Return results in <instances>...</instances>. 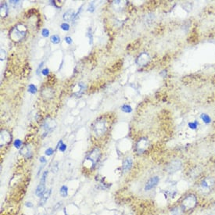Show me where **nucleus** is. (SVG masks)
<instances>
[{
	"label": "nucleus",
	"instance_id": "f257e3e1",
	"mask_svg": "<svg viewBox=\"0 0 215 215\" xmlns=\"http://www.w3.org/2000/svg\"><path fill=\"white\" fill-rule=\"evenodd\" d=\"M196 203H197L196 196L194 195H189L182 201V207L183 208V210L184 209L185 210H191L196 207Z\"/></svg>",
	"mask_w": 215,
	"mask_h": 215
},
{
	"label": "nucleus",
	"instance_id": "f03ea898",
	"mask_svg": "<svg viewBox=\"0 0 215 215\" xmlns=\"http://www.w3.org/2000/svg\"><path fill=\"white\" fill-rule=\"evenodd\" d=\"M48 175V171H45L43 173L42 178H41L40 183L37 187V189L35 190V194L37 196H42V195L45 193V190H46V177Z\"/></svg>",
	"mask_w": 215,
	"mask_h": 215
},
{
	"label": "nucleus",
	"instance_id": "7ed1b4c3",
	"mask_svg": "<svg viewBox=\"0 0 215 215\" xmlns=\"http://www.w3.org/2000/svg\"><path fill=\"white\" fill-rule=\"evenodd\" d=\"M214 179L213 178H207L205 179H203L202 181V182L199 185V189L200 191L205 192H208L210 190L211 188L213 187V185H214Z\"/></svg>",
	"mask_w": 215,
	"mask_h": 215
},
{
	"label": "nucleus",
	"instance_id": "20e7f679",
	"mask_svg": "<svg viewBox=\"0 0 215 215\" xmlns=\"http://www.w3.org/2000/svg\"><path fill=\"white\" fill-rule=\"evenodd\" d=\"M182 164L181 162V160H175L171 161L169 164H167L166 170L170 174H174L175 172H177L178 171H179L182 168Z\"/></svg>",
	"mask_w": 215,
	"mask_h": 215
},
{
	"label": "nucleus",
	"instance_id": "39448f33",
	"mask_svg": "<svg viewBox=\"0 0 215 215\" xmlns=\"http://www.w3.org/2000/svg\"><path fill=\"white\" fill-rule=\"evenodd\" d=\"M149 146V142L146 138H142L139 140V142L136 143L135 146V150L137 153H142L147 149V148Z\"/></svg>",
	"mask_w": 215,
	"mask_h": 215
},
{
	"label": "nucleus",
	"instance_id": "423d86ee",
	"mask_svg": "<svg viewBox=\"0 0 215 215\" xmlns=\"http://www.w3.org/2000/svg\"><path fill=\"white\" fill-rule=\"evenodd\" d=\"M20 25V27H21ZM20 27H18V26L14 27L12 31L10 32V37L13 41H19L24 38L26 33V30L25 31H22Z\"/></svg>",
	"mask_w": 215,
	"mask_h": 215
},
{
	"label": "nucleus",
	"instance_id": "0eeeda50",
	"mask_svg": "<svg viewBox=\"0 0 215 215\" xmlns=\"http://www.w3.org/2000/svg\"><path fill=\"white\" fill-rule=\"evenodd\" d=\"M94 131L96 135H102L105 133L106 131V127L105 122L103 121H99L96 123V125L94 127Z\"/></svg>",
	"mask_w": 215,
	"mask_h": 215
},
{
	"label": "nucleus",
	"instance_id": "6e6552de",
	"mask_svg": "<svg viewBox=\"0 0 215 215\" xmlns=\"http://www.w3.org/2000/svg\"><path fill=\"white\" fill-rule=\"evenodd\" d=\"M149 60H150V57L148 53H142L137 57L136 63L139 66H145L148 63Z\"/></svg>",
	"mask_w": 215,
	"mask_h": 215
},
{
	"label": "nucleus",
	"instance_id": "1a4fd4ad",
	"mask_svg": "<svg viewBox=\"0 0 215 215\" xmlns=\"http://www.w3.org/2000/svg\"><path fill=\"white\" fill-rule=\"evenodd\" d=\"M160 182V178L158 176H154L152 177L149 180L148 182H146V185H145V190L146 191H149L152 189H153L154 187L157 185V184Z\"/></svg>",
	"mask_w": 215,
	"mask_h": 215
},
{
	"label": "nucleus",
	"instance_id": "9d476101",
	"mask_svg": "<svg viewBox=\"0 0 215 215\" xmlns=\"http://www.w3.org/2000/svg\"><path fill=\"white\" fill-rule=\"evenodd\" d=\"M99 156H100V152H99V150L98 149H94L90 153L89 157L87 158L86 160H90L91 164L94 165L96 162H97V160H99Z\"/></svg>",
	"mask_w": 215,
	"mask_h": 215
},
{
	"label": "nucleus",
	"instance_id": "9b49d317",
	"mask_svg": "<svg viewBox=\"0 0 215 215\" xmlns=\"http://www.w3.org/2000/svg\"><path fill=\"white\" fill-rule=\"evenodd\" d=\"M10 139H11V136L9 132L4 130L1 132V146H4L5 144L10 143Z\"/></svg>",
	"mask_w": 215,
	"mask_h": 215
},
{
	"label": "nucleus",
	"instance_id": "f8f14e48",
	"mask_svg": "<svg viewBox=\"0 0 215 215\" xmlns=\"http://www.w3.org/2000/svg\"><path fill=\"white\" fill-rule=\"evenodd\" d=\"M51 192H52V189H49V190H46V192H45V193L43 194L42 196L41 197L40 201H39V203H38V206H43L45 203L47 202L48 199L49 198V196L51 195Z\"/></svg>",
	"mask_w": 215,
	"mask_h": 215
},
{
	"label": "nucleus",
	"instance_id": "ddd939ff",
	"mask_svg": "<svg viewBox=\"0 0 215 215\" xmlns=\"http://www.w3.org/2000/svg\"><path fill=\"white\" fill-rule=\"evenodd\" d=\"M132 163H133V161L131 158H126L123 162V171L124 172H127L131 169V167H132Z\"/></svg>",
	"mask_w": 215,
	"mask_h": 215
},
{
	"label": "nucleus",
	"instance_id": "4468645a",
	"mask_svg": "<svg viewBox=\"0 0 215 215\" xmlns=\"http://www.w3.org/2000/svg\"><path fill=\"white\" fill-rule=\"evenodd\" d=\"M20 154L24 156L26 158H27V159H29V158H31V156H32V153H31V149H30V147L27 146H24V147L20 149Z\"/></svg>",
	"mask_w": 215,
	"mask_h": 215
},
{
	"label": "nucleus",
	"instance_id": "2eb2a0df",
	"mask_svg": "<svg viewBox=\"0 0 215 215\" xmlns=\"http://www.w3.org/2000/svg\"><path fill=\"white\" fill-rule=\"evenodd\" d=\"M56 127V123L53 121H46L45 122V124H44V128L47 130V131H51V130H53L54 128Z\"/></svg>",
	"mask_w": 215,
	"mask_h": 215
},
{
	"label": "nucleus",
	"instance_id": "dca6fc26",
	"mask_svg": "<svg viewBox=\"0 0 215 215\" xmlns=\"http://www.w3.org/2000/svg\"><path fill=\"white\" fill-rule=\"evenodd\" d=\"M183 214V209L180 207L173 208L169 213V215H182Z\"/></svg>",
	"mask_w": 215,
	"mask_h": 215
},
{
	"label": "nucleus",
	"instance_id": "f3484780",
	"mask_svg": "<svg viewBox=\"0 0 215 215\" xmlns=\"http://www.w3.org/2000/svg\"><path fill=\"white\" fill-rule=\"evenodd\" d=\"M74 17H75V15L74 14V12L72 10H68L63 15V19L65 20H70Z\"/></svg>",
	"mask_w": 215,
	"mask_h": 215
},
{
	"label": "nucleus",
	"instance_id": "a211bd4d",
	"mask_svg": "<svg viewBox=\"0 0 215 215\" xmlns=\"http://www.w3.org/2000/svg\"><path fill=\"white\" fill-rule=\"evenodd\" d=\"M8 13V8L6 3H2L1 4V15L2 17H5Z\"/></svg>",
	"mask_w": 215,
	"mask_h": 215
},
{
	"label": "nucleus",
	"instance_id": "6ab92c4d",
	"mask_svg": "<svg viewBox=\"0 0 215 215\" xmlns=\"http://www.w3.org/2000/svg\"><path fill=\"white\" fill-rule=\"evenodd\" d=\"M60 194L62 197H67V195H68V188L66 185H63L60 188Z\"/></svg>",
	"mask_w": 215,
	"mask_h": 215
},
{
	"label": "nucleus",
	"instance_id": "aec40b11",
	"mask_svg": "<svg viewBox=\"0 0 215 215\" xmlns=\"http://www.w3.org/2000/svg\"><path fill=\"white\" fill-rule=\"evenodd\" d=\"M201 117V119L203 120V121L204 122V123H206V124H209V123H210V121H211V119H210V117L208 116L207 114H205V113H202L200 116Z\"/></svg>",
	"mask_w": 215,
	"mask_h": 215
},
{
	"label": "nucleus",
	"instance_id": "412c9836",
	"mask_svg": "<svg viewBox=\"0 0 215 215\" xmlns=\"http://www.w3.org/2000/svg\"><path fill=\"white\" fill-rule=\"evenodd\" d=\"M51 42L54 43V44H58L60 42V38L58 35H54L51 37Z\"/></svg>",
	"mask_w": 215,
	"mask_h": 215
},
{
	"label": "nucleus",
	"instance_id": "4be33fe9",
	"mask_svg": "<svg viewBox=\"0 0 215 215\" xmlns=\"http://www.w3.org/2000/svg\"><path fill=\"white\" fill-rule=\"evenodd\" d=\"M121 110L125 113H130V112H132V107L130 106L124 105V106H121Z\"/></svg>",
	"mask_w": 215,
	"mask_h": 215
},
{
	"label": "nucleus",
	"instance_id": "5701e85b",
	"mask_svg": "<svg viewBox=\"0 0 215 215\" xmlns=\"http://www.w3.org/2000/svg\"><path fill=\"white\" fill-rule=\"evenodd\" d=\"M28 92H31V94H35L36 93V92H37V89H36V87L34 85L31 84V85H29L28 86Z\"/></svg>",
	"mask_w": 215,
	"mask_h": 215
},
{
	"label": "nucleus",
	"instance_id": "b1692460",
	"mask_svg": "<svg viewBox=\"0 0 215 215\" xmlns=\"http://www.w3.org/2000/svg\"><path fill=\"white\" fill-rule=\"evenodd\" d=\"M13 144H14V146L16 147V148L19 149V148H20V146H21L22 142H21V140H20V139H16Z\"/></svg>",
	"mask_w": 215,
	"mask_h": 215
},
{
	"label": "nucleus",
	"instance_id": "393cba45",
	"mask_svg": "<svg viewBox=\"0 0 215 215\" xmlns=\"http://www.w3.org/2000/svg\"><path fill=\"white\" fill-rule=\"evenodd\" d=\"M57 149H59V150L61 151V152H65V150L67 149V145H66V144L61 143L60 144V146H59Z\"/></svg>",
	"mask_w": 215,
	"mask_h": 215
},
{
	"label": "nucleus",
	"instance_id": "a878e982",
	"mask_svg": "<svg viewBox=\"0 0 215 215\" xmlns=\"http://www.w3.org/2000/svg\"><path fill=\"white\" fill-rule=\"evenodd\" d=\"M189 127L191 129H196V128H197V122H190V123H189Z\"/></svg>",
	"mask_w": 215,
	"mask_h": 215
},
{
	"label": "nucleus",
	"instance_id": "bb28decb",
	"mask_svg": "<svg viewBox=\"0 0 215 215\" xmlns=\"http://www.w3.org/2000/svg\"><path fill=\"white\" fill-rule=\"evenodd\" d=\"M61 28L63 30V31H68L70 29V25L67 23H63V24H61Z\"/></svg>",
	"mask_w": 215,
	"mask_h": 215
},
{
	"label": "nucleus",
	"instance_id": "cd10ccee",
	"mask_svg": "<svg viewBox=\"0 0 215 215\" xmlns=\"http://www.w3.org/2000/svg\"><path fill=\"white\" fill-rule=\"evenodd\" d=\"M42 36H44V37H48V36L49 35V31L48 29L44 28L42 31Z\"/></svg>",
	"mask_w": 215,
	"mask_h": 215
},
{
	"label": "nucleus",
	"instance_id": "c85d7f7f",
	"mask_svg": "<svg viewBox=\"0 0 215 215\" xmlns=\"http://www.w3.org/2000/svg\"><path fill=\"white\" fill-rule=\"evenodd\" d=\"M53 152H54V150H53V149L49 148V149H46V152H45V153H46V156H51V155H53Z\"/></svg>",
	"mask_w": 215,
	"mask_h": 215
},
{
	"label": "nucleus",
	"instance_id": "c756f323",
	"mask_svg": "<svg viewBox=\"0 0 215 215\" xmlns=\"http://www.w3.org/2000/svg\"><path fill=\"white\" fill-rule=\"evenodd\" d=\"M10 4L13 5L14 7H17V6L20 5V1H10Z\"/></svg>",
	"mask_w": 215,
	"mask_h": 215
},
{
	"label": "nucleus",
	"instance_id": "7c9ffc66",
	"mask_svg": "<svg viewBox=\"0 0 215 215\" xmlns=\"http://www.w3.org/2000/svg\"><path fill=\"white\" fill-rule=\"evenodd\" d=\"M65 41H66V42H67V44H69V45H70L72 43V38H70V37H66V38H65Z\"/></svg>",
	"mask_w": 215,
	"mask_h": 215
},
{
	"label": "nucleus",
	"instance_id": "2f4dec72",
	"mask_svg": "<svg viewBox=\"0 0 215 215\" xmlns=\"http://www.w3.org/2000/svg\"><path fill=\"white\" fill-rule=\"evenodd\" d=\"M42 74L44 76H47L49 74V69H44L42 70Z\"/></svg>",
	"mask_w": 215,
	"mask_h": 215
},
{
	"label": "nucleus",
	"instance_id": "473e14b6",
	"mask_svg": "<svg viewBox=\"0 0 215 215\" xmlns=\"http://www.w3.org/2000/svg\"><path fill=\"white\" fill-rule=\"evenodd\" d=\"M94 8H95V7L93 6V3H91V4H90V6H89V11L93 12Z\"/></svg>",
	"mask_w": 215,
	"mask_h": 215
},
{
	"label": "nucleus",
	"instance_id": "72a5a7b5",
	"mask_svg": "<svg viewBox=\"0 0 215 215\" xmlns=\"http://www.w3.org/2000/svg\"><path fill=\"white\" fill-rule=\"evenodd\" d=\"M39 160H40V162H42V164H44V163L46 162V159H45V157H43V156L42 157H41Z\"/></svg>",
	"mask_w": 215,
	"mask_h": 215
},
{
	"label": "nucleus",
	"instance_id": "f704fd0d",
	"mask_svg": "<svg viewBox=\"0 0 215 215\" xmlns=\"http://www.w3.org/2000/svg\"><path fill=\"white\" fill-rule=\"evenodd\" d=\"M26 206L27 207H33V205H32V203H31V202H27V203H26Z\"/></svg>",
	"mask_w": 215,
	"mask_h": 215
},
{
	"label": "nucleus",
	"instance_id": "c9c22d12",
	"mask_svg": "<svg viewBox=\"0 0 215 215\" xmlns=\"http://www.w3.org/2000/svg\"><path fill=\"white\" fill-rule=\"evenodd\" d=\"M64 214H65V215H67V213H66V211H65V210H64Z\"/></svg>",
	"mask_w": 215,
	"mask_h": 215
}]
</instances>
